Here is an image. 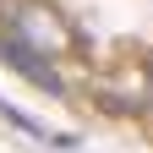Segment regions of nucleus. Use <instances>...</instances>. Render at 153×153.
<instances>
[{
    "label": "nucleus",
    "instance_id": "obj_2",
    "mask_svg": "<svg viewBox=\"0 0 153 153\" xmlns=\"http://www.w3.org/2000/svg\"><path fill=\"white\" fill-rule=\"evenodd\" d=\"M0 115H6V120H11V126H22V131H27V137H49V126H38V120H33V115H22V109H16V104H6V99H0Z\"/></svg>",
    "mask_w": 153,
    "mask_h": 153
},
{
    "label": "nucleus",
    "instance_id": "obj_1",
    "mask_svg": "<svg viewBox=\"0 0 153 153\" xmlns=\"http://www.w3.org/2000/svg\"><path fill=\"white\" fill-rule=\"evenodd\" d=\"M0 60H6L11 71H22V76H27L33 88H44V93H55V99H60V93H66V82H60V71H55V66L44 60V55H33L27 44H16L11 33L0 38Z\"/></svg>",
    "mask_w": 153,
    "mask_h": 153
}]
</instances>
